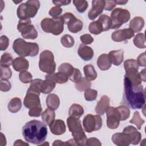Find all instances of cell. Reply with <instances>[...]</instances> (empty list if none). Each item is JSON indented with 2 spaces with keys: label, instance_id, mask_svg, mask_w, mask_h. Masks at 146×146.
I'll list each match as a JSON object with an SVG mask.
<instances>
[{
  "label": "cell",
  "instance_id": "1",
  "mask_svg": "<svg viewBox=\"0 0 146 146\" xmlns=\"http://www.w3.org/2000/svg\"><path fill=\"white\" fill-rule=\"evenodd\" d=\"M124 102L132 109H141L145 106V92L141 84L133 86L129 79L124 76Z\"/></svg>",
  "mask_w": 146,
  "mask_h": 146
},
{
  "label": "cell",
  "instance_id": "2",
  "mask_svg": "<svg viewBox=\"0 0 146 146\" xmlns=\"http://www.w3.org/2000/svg\"><path fill=\"white\" fill-rule=\"evenodd\" d=\"M22 135L26 141L40 145L46 139L47 128L44 123L33 120L26 123L22 127Z\"/></svg>",
  "mask_w": 146,
  "mask_h": 146
},
{
  "label": "cell",
  "instance_id": "3",
  "mask_svg": "<svg viewBox=\"0 0 146 146\" xmlns=\"http://www.w3.org/2000/svg\"><path fill=\"white\" fill-rule=\"evenodd\" d=\"M13 48L21 57L35 56L39 52V46L37 43L26 42L22 38H18L14 40Z\"/></svg>",
  "mask_w": 146,
  "mask_h": 146
},
{
  "label": "cell",
  "instance_id": "4",
  "mask_svg": "<svg viewBox=\"0 0 146 146\" xmlns=\"http://www.w3.org/2000/svg\"><path fill=\"white\" fill-rule=\"evenodd\" d=\"M67 123L70 131L74 137L77 145H84L87 141V136L82 128L81 121L79 118L70 116L67 119Z\"/></svg>",
  "mask_w": 146,
  "mask_h": 146
},
{
  "label": "cell",
  "instance_id": "5",
  "mask_svg": "<svg viewBox=\"0 0 146 146\" xmlns=\"http://www.w3.org/2000/svg\"><path fill=\"white\" fill-rule=\"evenodd\" d=\"M40 7L39 1H27L21 3L17 8V14L21 20L28 19L35 17Z\"/></svg>",
  "mask_w": 146,
  "mask_h": 146
},
{
  "label": "cell",
  "instance_id": "6",
  "mask_svg": "<svg viewBox=\"0 0 146 146\" xmlns=\"http://www.w3.org/2000/svg\"><path fill=\"white\" fill-rule=\"evenodd\" d=\"M64 24L62 18L59 17L58 18H44L41 21L40 26L44 32L58 35L63 32Z\"/></svg>",
  "mask_w": 146,
  "mask_h": 146
},
{
  "label": "cell",
  "instance_id": "7",
  "mask_svg": "<svg viewBox=\"0 0 146 146\" xmlns=\"http://www.w3.org/2000/svg\"><path fill=\"white\" fill-rule=\"evenodd\" d=\"M39 69L48 74L54 73L56 64L54 61V56L52 52L49 50H44L39 56Z\"/></svg>",
  "mask_w": 146,
  "mask_h": 146
},
{
  "label": "cell",
  "instance_id": "8",
  "mask_svg": "<svg viewBox=\"0 0 146 146\" xmlns=\"http://www.w3.org/2000/svg\"><path fill=\"white\" fill-rule=\"evenodd\" d=\"M131 17L129 11L127 9L116 8L114 9L111 14V19L112 22L111 29L119 28L123 24L127 22Z\"/></svg>",
  "mask_w": 146,
  "mask_h": 146
},
{
  "label": "cell",
  "instance_id": "9",
  "mask_svg": "<svg viewBox=\"0 0 146 146\" xmlns=\"http://www.w3.org/2000/svg\"><path fill=\"white\" fill-rule=\"evenodd\" d=\"M30 19L19 20L17 25L18 30L21 33V35L25 39H35L38 36V32L34 25L31 24Z\"/></svg>",
  "mask_w": 146,
  "mask_h": 146
},
{
  "label": "cell",
  "instance_id": "10",
  "mask_svg": "<svg viewBox=\"0 0 146 146\" xmlns=\"http://www.w3.org/2000/svg\"><path fill=\"white\" fill-rule=\"evenodd\" d=\"M83 125L84 131L90 133L98 131L102 126V117L99 115L88 114L83 119Z\"/></svg>",
  "mask_w": 146,
  "mask_h": 146
},
{
  "label": "cell",
  "instance_id": "11",
  "mask_svg": "<svg viewBox=\"0 0 146 146\" xmlns=\"http://www.w3.org/2000/svg\"><path fill=\"white\" fill-rule=\"evenodd\" d=\"M64 23L67 25L68 30L72 33H76L81 31L83 27L82 21L77 19L71 13H66L60 16Z\"/></svg>",
  "mask_w": 146,
  "mask_h": 146
},
{
  "label": "cell",
  "instance_id": "12",
  "mask_svg": "<svg viewBox=\"0 0 146 146\" xmlns=\"http://www.w3.org/2000/svg\"><path fill=\"white\" fill-rule=\"evenodd\" d=\"M107 125L110 129H116L119 125L120 115L117 107H108L106 111Z\"/></svg>",
  "mask_w": 146,
  "mask_h": 146
},
{
  "label": "cell",
  "instance_id": "13",
  "mask_svg": "<svg viewBox=\"0 0 146 146\" xmlns=\"http://www.w3.org/2000/svg\"><path fill=\"white\" fill-rule=\"evenodd\" d=\"M133 31L128 28L116 30L112 33L111 38L115 42H122L127 39H129L134 36Z\"/></svg>",
  "mask_w": 146,
  "mask_h": 146
},
{
  "label": "cell",
  "instance_id": "14",
  "mask_svg": "<svg viewBox=\"0 0 146 146\" xmlns=\"http://www.w3.org/2000/svg\"><path fill=\"white\" fill-rule=\"evenodd\" d=\"M105 6V1L94 0L92 1V8L90 10L88 17L90 20H94L99 14H100Z\"/></svg>",
  "mask_w": 146,
  "mask_h": 146
},
{
  "label": "cell",
  "instance_id": "15",
  "mask_svg": "<svg viewBox=\"0 0 146 146\" xmlns=\"http://www.w3.org/2000/svg\"><path fill=\"white\" fill-rule=\"evenodd\" d=\"M39 96V95L36 94L27 92L26 95L23 101L25 106L29 109L41 107V104Z\"/></svg>",
  "mask_w": 146,
  "mask_h": 146
},
{
  "label": "cell",
  "instance_id": "16",
  "mask_svg": "<svg viewBox=\"0 0 146 146\" xmlns=\"http://www.w3.org/2000/svg\"><path fill=\"white\" fill-rule=\"evenodd\" d=\"M113 143L119 146H127L131 144L129 136L125 132L116 133L112 136Z\"/></svg>",
  "mask_w": 146,
  "mask_h": 146
},
{
  "label": "cell",
  "instance_id": "17",
  "mask_svg": "<svg viewBox=\"0 0 146 146\" xmlns=\"http://www.w3.org/2000/svg\"><path fill=\"white\" fill-rule=\"evenodd\" d=\"M123 132L127 133L130 137L131 143L133 145L137 144L141 140V135L140 132L137 131L136 128L132 125H129L124 128Z\"/></svg>",
  "mask_w": 146,
  "mask_h": 146
},
{
  "label": "cell",
  "instance_id": "18",
  "mask_svg": "<svg viewBox=\"0 0 146 146\" xmlns=\"http://www.w3.org/2000/svg\"><path fill=\"white\" fill-rule=\"evenodd\" d=\"M78 53L79 56L86 61L91 60L94 56V51L92 48L83 43L80 44L78 50Z\"/></svg>",
  "mask_w": 146,
  "mask_h": 146
},
{
  "label": "cell",
  "instance_id": "19",
  "mask_svg": "<svg viewBox=\"0 0 146 146\" xmlns=\"http://www.w3.org/2000/svg\"><path fill=\"white\" fill-rule=\"evenodd\" d=\"M52 133L56 135H60L66 132V127L64 122L62 120L57 119L49 126Z\"/></svg>",
  "mask_w": 146,
  "mask_h": 146
},
{
  "label": "cell",
  "instance_id": "20",
  "mask_svg": "<svg viewBox=\"0 0 146 146\" xmlns=\"http://www.w3.org/2000/svg\"><path fill=\"white\" fill-rule=\"evenodd\" d=\"M110 100L107 95L102 96L95 107V112L100 115H104L106 110L110 106Z\"/></svg>",
  "mask_w": 146,
  "mask_h": 146
},
{
  "label": "cell",
  "instance_id": "21",
  "mask_svg": "<svg viewBox=\"0 0 146 146\" xmlns=\"http://www.w3.org/2000/svg\"><path fill=\"white\" fill-rule=\"evenodd\" d=\"M13 67L16 71H26L29 67V61L23 57L16 58L13 62Z\"/></svg>",
  "mask_w": 146,
  "mask_h": 146
},
{
  "label": "cell",
  "instance_id": "22",
  "mask_svg": "<svg viewBox=\"0 0 146 146\" xmlns=\"http://www.w3.org/2000/svg\"><path fill=\"white\" fill-rule=\"evenodd\" d=\"M108 56L112 64L115 66H119L124 59V51L122 50L111 51L109 52Z\"/></svg>",
  "mask_w": 146,
  "mask_h": 146
},
{
  "label": "cell",
  "instance_id": "23",
  "mask_svg": "<svg viewBox=\"0 0 146 146\" xmlns=\"http://www.w3.org/2000/svg\"><path fill=\"white\" fill-rule=\"evenodd\" d=\"M112 63L110 59L108 54H103L100 55L97 60V65L100 70L105 71L111 67Z\"/></svg>",
  "mask_w": 146,
  "mask_h": 146
},
{
  "label": "cell",
  "instance_id": "24",
  "mask_svg": "<svg viewBox=\"0 0 146 146\" xmlns=\"http://www.w3.org/2000/svg\"><path fill=\"white\" fill-rule=\"evenodd\" d=\"M144 26V20L140 17H136L133 18L129 25V29H132L134 33L140 32Z\"/></svg>",
  "mask_w": 146,
  "mask_h": 146
},
{
  "label": "cell",
  "instance_id": "25",
  "mask_svg": "<svg viewBox=\"0 0 146 146\" xmlns=\"http://www.w3.org/2000/svg\"><path fill=\"white\" fill-rule=\"evenodd\" d=\"M46 104L48 108L55 111L59 106L60 99L59 97L54 94H49L46 98Z\"/></svg>",
  "mask_w": 146,
  "mask_h": 146
},
{
  "label": "cell",
  "instance_id": "26",
  "mask_svg": "<svg viewBox=\"0 0 146 146\" xmlns=\"http://www.w3.org/2000/svg\"><path fill=\"white\" fill-rule=\"evenodd\" d=\"M55 113L54 110H52L50 108H47L42 114V119L43 123L50 126L55 120Z\"/></svg>",
  "mask_w": 146,
  "mask_h": 146
},
{
  "label": "cell",
  "instance_id": "27",
  "mask_svg": "<svg viewBox=\"0 0 146 146\" xmlns=\"http://www.w3.org/2000/svg\"><path fill=\"white\" fill-rule=\"evenodd\" d=\"M45 79H50L54 81L55 83L62 84L67 82L68 78L64 74L58 72L56 73H53L51 74H47L45 76Z\"/></svg>",
  "mask_w": 146,
  "mask_h": 146
},
{
  "label": "cell",
  "instance_id": "28",
  "mask_svg": "<svg viewBox=\"0 0 146 146\" xmlns=\"http://www.w3.org/2000/svg\"><path fill=\"white\" fill-rule=\"evenodd\" d=\"M43 80L40 79H34L30 83V87L27 90V92H33L36 94L38 95H40L41 92L42 84L43 83Z\"/></svg>",
  "mask_w": 146,
  "mask_h": 146
},
{
  "label": "cell",
  "instance_id": "29",
  "mask_svg": "<svg viewBox=\"0 0 146 146\" xmlns=\"http://www.w3.org/2000/svg\"><path fill=\"white\" fill-rule=\"evenodd\" d=\"M70 116L75 117L76 118H80V117L83 114L84 110L82 106L78 104H72L69 109Z\"/></svg>",
  "mask_w": 146,
  "mask_h": 146
},
{
  "label": "cell",
  "instance_id": "30",
  "mask_svg": "<svg viewBox=\"0 0 146 146\" xmlns=\"http://www.w3.org/2000/svg\"><path fill=\"white\" fill-rule=\"evenodd\" d=\"M22 107V102L20 98H13L8 104V110L12 113H16L18 112Z\"/></svg>",
  "mask_w": 146,
  "mask_h": 146
},
{
  "label": "cell",
  "instance_id": "31",
  "mask_svg": "<svg viewBox=\"0 0 146 146\" xmlns=\"http://www.w3.org/2000/svg\"><path fill=\"white\" fill-rule=\"evenodd\" d=\"M83 70L85 76L88 80H94L96 78L97 73L93 65H86L83 68Z\"/></svg>",
  "mask_w": 146,
  "mask_h": 146
},
{
  "label": "cell",
  "instance_id": "32",
  "mask_svg": "<svg viewBox=\"0 0 146 146\" xmlns=\"http://www.w3.org/2000/svg\"><path fill=\"white\" fill-rule=\"evenodd\" d=\"M56 83L51 79H45L42 84L41 92L43 94H48L51 92L55 87Z\"/></svg>",
  "mask_w": 146,
  "mask_h": 146
},
{
  "label": "cell",
  "instance_id": "33",
  "mask_svg": "<svg viewBox=\"0 0 146 146\" xmlns=\"http://www.w3.org/2000/svg\"><path fill=\"white\" fill-rule=\"evenodd\" d=\"M75 86L78 91L80 92L85 91L90 88L91 83L86 77H82L79 82L75 83Z\"/></svg>",
  "mask_w": 146,
  "mask_h": 146
},
{
  "label": "cell",
  "instance_id": "34",
  "mask_svg": "<svg viewBox=\"0 0 146 146\" xmlns=\"http://www.w3.org/2000/svg\"><path fill=\"white\" fill-rule=\"evenodd\" d=\"M88 29L91 34L98 35L103 31V27L99 21H94L89 25Z\"/></svg>",
  "mask_w": 146,
  "mask_h": 146
},
{
  "label": "cell",
  "instance_id": "35",
  "mask_svg": "<svg viewBox=\"0 0 146 146\" xmlns=\"http://www.w3.org/2000/svg\"><path fill=\"white\" fill-rule=\"evenodd\" d=\"M98 21H99L101 23L103 27V31H108L111 28V26H112L111 19L107 15L102 14L99 17Z\"/></svg>",
  "mask_w": 146,
  "mask_h": 146
},
{
  "label": "cell",
  "instance_id": "36",
  "mask_svg": "<svg viewBox=\"0 0 146 146\" xmlns=\"http://www.w3.org/2000/svg\"><path fill=\"white\" fill-rule=\"evenodd\" d=\"M74 68L73 66L68 63H64L60 64L58 67V71L66 75L68 78L73 73Z\"/></svg>",
  "mask_w": 146,
  "mask_h": 146
},
{
  "label": "cell",
  "instance_id": "37",
  "mask_svg": "<svg viewBox=\"0 0 146 146\" xmlns=\"http://www.w3.org/2000/svg\"><path fill=\"white\" fill-rule=\"evenodd\" d=\"M133 42L135 46L139 48H145L146 47L145 35L144 33L137 34L133 38Z\"/></svg>",
  "mask_w": 146,
  "mask_h": 146
},
{
  "label": "cell",
  "instance_id": "38",
  "mask_svg": "<svg viewBox=\"0 0 146 146\" xmlns=\"http://www.w3.org/2000/svg\"><path fill=\"white\" fill-rule=\"evenodd\" d=\"M13 59L11 55L9 53L5 52L2 56L1 58V67H9L13 64Z\"/></svg>",
  "mask_w": 146,
  "mask_h": 146
},
{
  "label": "cell",
  "instance_id": "39",
  "mask_svg": "<svg viewBox=\"0 0 146 146\" xmlns=\"http://www.w3.org/2000/svg\"><path fill=\"white\" fill-rule=\"evenodd\" d=\"M60 42L62 45L67 48L72 47L74 45V39L71 35L68 34H65L62 36Z\"/></svg>",
  "mask_w": 146,
  "mask_h": 146
},
{
  "label": "cell",
  "instance_id": "40",
  "mask_svg": "<svg viewBox=\"0 0 146 146\" xmlns=\"http://www.w3.org/2000/svg\"><path fill=\"white\" fill-rule=\"evenodd\" d=\"M120 115V120L124 121L128 119L130 115V111L129 108L125 105H121L117 107Z\"/></svg>",
  "mask_w": 146,
  "mask_h": 146
},
{
  "label": "cell",
  "instance_id": "41",
  "mask_svg": "<svg viewBox=\"0 0 146 146\" xmlns=\"http://www.w3.org/2000/svg\"><path fill=\"white\" fill-rule=\"evenodd\" d=\"M73 3L79 13L84 12L88 6V2L84 0H74L73 1Z\"/></svg>",
  "mask_w": 146,
  "mask_h": 146
},
{
  "label": "cell",
  "instance_id": "42",
  "mask_svg": "<svg viewBox=\"0 0 146 146\" xmlns=\"http://www.w3.org/2000/svg\"><path fill=\"white\" fill-rule=\"evenodd\" d=\"M129 123L135 124L137 126V129H140L141 125L144 123V120L140 117L139 112L138 111H135L133 113V116L129 121Z\"/></svg>",
  "mask_w": 146,
  "mask_h": 146
},
{
  "label": "cell",
  "instance_id": "43",
  "mask_svg": "<svg viewBox=\"0 0 146 146\" xmlns=\"http://www.w3.org/2000/svg\"><path fill=\"white\" fill-rule=\"evenodd\" d=\"M19 80L23 83H31L33 81L32 75L27 71H21L19 75Z\"/></svg>",
  "mask_w": 146,
  "mask_h": 146
},
{
  "label": "cell",
  "instance_id": "44",
  "mask_svg": "<svg viewBox=\"0 0 146 146\" xmlns=\"http://www.w3.org/2000/svg\"><path fill=\"white\" fill-rule=\"evenodd\" d=\"M98 92L93 89H88L84 92V98L87 101H93L97 98Z\"/></svg>",
  "mask_w": 146,
  "mask_h": 146
},
{
  "label": "cell",
  "instance_id": "45",
  "mask_svg": "<svg viewBox=\"0 0 146 146\" xmlns=\"http://www.w3.org/2000/svg\"><path fill=\"white\" fill-rule=\"evenodd\" d=\"M12 72L9 67H1V79L7 80L11 77Z\"/></svg>",
  "mask_w": 146,
  "mask_h": 146
},
{
  "label": "cell",
  "instance_id": "46",
  "mask_svg": "<svg viewBox=\"0 0 146 146\" xmlns=\"http://www.w3.org/2000/svg\"><path fill=\"white\" fill-rule=\"evenodd\" d=\"M82 78V74L80 71V70L78 68H75L73 73L71 74V75L70 76L69 79L73 82L77 83L79 82Z\"/></svg>",
  "mask_w": 146,
  "mask_h": 146
},
{
  "label": "cell",
  "instance_id": "47",
  "mask_svg": "<svg viewBox=\"0 0 146 146\" xmlns=\"http://www.w3.org/2000/svg\"><path fill=\"white\" fill-rule=\"evenodd\" d=\"M62 12V9L60 6H55L52 7L50 11H48V14L52 18H58L59 17L60 14Z\"/></svg>",
  "mask_w": 146,
  "mask_h": 146
},
{
  "label": "cell",
  "instance_id": "48",
  "mask_svg": "<svg viewBox=\"0 0 146 146\" xmlns=\"http://www.w3.org/2000/svg\"><path fill=\"white\" fill-rule=\"evenodd\" d=\"M124 67L125 70L131 68H139V65L137 61L133 59H129L126 60L124 62Z\"/></svg>",
  "mask_w": 146,
  "mask_h": 146
},
{
  "label": "cell",
  "instance_id": "49",
  "mask_svg": "<svg viewBox=\"0 0 146 146\" xmlns=\"http://www.w3.org/2000/svg\"><path fill=\"white\" fill-rule=\"evenodd\" d=\"M9 40L6 35H2L0 38V49L1 51H3L7 49L9 46Z\"/></svg>",
  "mask_w": 146,
  "mask_h": 146
},
{
  "label": "cell",
  "instance_id": "50",
  "mask_svg": "<svg viewBox=\"0 0 146 146\" xmlns=\"http://www.w3.org/2000/svg\"><path fill=\"white\" fill-rule=\"evenodd\" d=\"M80 40L84 44H91L94 41V38L91 35L88 34H85L80 36Z\"/></svg>",
  "mask_w": 146,
  "mask_h": 146
},
{
  "label": "cell",
  "instance_id": "51",
  "mask_svg": "<svg viewBox=\"0 0 146 146\" xmlns=\"http://www.w3.org/2000/svg\"><path fill=\"white\" fill-rule=\"evenodd\" d=\"M11 83L7 80H2L1 79L0 83V89L1 91L6 92L10 90L11 88Z\"/></svg>",
  "mask_w": 146,
  "mask_h": 146
},
{
  "label": "cell",
  "instance_id": "52",
  "mask_svg": "<svg viewBox=\"0 0 146 146\" xmlns=\"http://www.w3.org/2000/svg\"><path fill=\"white\" fill-rule=\"evenodd\" d=\"M42 111V107L31 108L29 111V115L31 117H39L41 115Z\"/></svg>",
  "mask_w": 146,
  "mask_h": 146
},
{
  "label": "cell",
  "instance_id": "53",
  "mask_svg": "<svg viewBox=\"0 0 146 146\" xmlns=\"http://www.w3.org/2000/svg\"><path fill=\"white\" fill-rule=\"evenodd\" d=\"M137 63L139 66L145 67L146 66L145 63V52L141 54L137 59Z\"/></svg>",
  "mask_w": 146,
  "mask_h": 146
},
{
  "label": "cell",
  "instance_id": "54",
  "mask_svg": "<svg viewBox=\"0 0 146 146\" xmlns=\"http://www.w3.org/2000/svg\"><path fill=\"white\" fill-rule=\"evenodd\" d=\"M86 145H101V143L99 140V139L95 137H91L87 140Z\"/></svg>",
  "mask_w": 146,
  "mask_h": 146
},
{
  "label": "cell",
  "instance_id": "55",
  "mask_svg": "<svg viewBox=\"0 0 146 146\" xmlns=\"http://www.w3.org/2000/svg\"><path fill=\"white\" fill-rule=\"evenodd\" d=\"M116 5L114 1H105L104 9L107 11H111L116 6Z\"/></svg>",
  "mask_w": 146,
  "mask_h": 146
},
{
  "label": "cell",
  "instance_id": "56",
  "mask_svg": "<svg viewBox=\"0 0 146 146\" xmlns=\"http://www.w3.org/2000/svg\"><path fill=\"white\" fill-rule=\"evenodd\" d=\"M52 3L56 6H60L63 5H67L71 3V1H52Z\"/></svg>",
  "mask_w": 146,
  "mask_h": 146
},
{
  "label": "cell",
  "instance_id": "57",
  "mask_svg": "<svg viewBox=\"0 0 146 146\" xmlns=\"http://www.w3.org/2000/svg\"><path fill=\"white\" fill-rule=\"evenodd\" d=\"M71 145V144L68 143V141H67L65 143H63L62 141L59 140H57L54 141V142L52 144L53 146H54V145Z\"/></svg>",
  "mask_w": 146,
  "mask_h": 146
},
{
  "label": "cell",
  "instance_id": "58",
  "mask_svg": "<svg viewBox=\"0 0 146 146\" xmlns=\"http://www.w3.org/2000/svg\"><path fill=\"white\" fill-rule=\"evenodd\" d=\"M140 74V76L141 78V81L143 82H145L146 81V76H145V69H143L142 71H141L140 73H139Z\"/></svg>",
  "mask_w": 146,
  "mask_h": 146
},
{
  "label": "cell",
  "instance_id": "59",
  "mask_svg": "<svg viewBox=\"0 0 146 146\" xmlns=\"http://www.w3.org/2000/svg\"><path fill=\"white\" fill-rule=\"evenodd\" d=\"M14 145H29V144L23 142V141L21 140H17L15 141V142L14 144Z\"/></svg>",
  "mask_w": 146,
  "mask_h": 146
},
{
  "label": "cell",
  "instance_id": "60",
  "mask_svg": "<svg viewBox=\"0 0 146 146\" xmlns=\"http://www.w3.org/2000/svg\"><path fill=\"white\" fill-rule=\"evenodd\" d=\"M116 5H125L128 1H114Z\"/></svg>",
  "mask_w": 146,
  "mask_h": 146
}]
</instances>
